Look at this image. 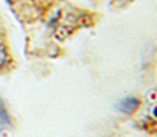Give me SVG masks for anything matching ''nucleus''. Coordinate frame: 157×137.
<instances>
[{
	"label": "nucleus",
	"mask_w": 157,
	"mask_h": 137,
	"mask_svg": "<svg viewBox=\"0 0 157 137\" xmlns=\"http://www.w3.org/2000/svg\"><path fill=\"white\" fill-rule=\"evenodd\" d=\"M8 62V54H7V48L3 44V40L0 37V69L4 67Z\"/></svg>",
	"instance_id": "2"
},
{
	"label": "nucleus",
	"mask_w": 157,
	"mask_h": 137,
	"mask_svg": "<svg viewBox=\"0 0 157 137\" xmlns=\"http://www.w3.org/2000/svg\"><path fill=\"white\" fill-rule=\"evenodd\" d=\"M138 107H140V100L135 97H127L119 104V110L124 114H132L137 111Z\"/></svg>",
	"instance_id": "1"
}]
</instances>
